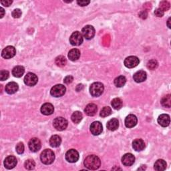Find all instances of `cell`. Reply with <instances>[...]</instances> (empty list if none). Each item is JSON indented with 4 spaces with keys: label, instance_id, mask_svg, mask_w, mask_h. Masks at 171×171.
Here are the masks:
<instances>
[{
    "label": "cell",
    "instance_id": "6da1fadb",
    "mask_svg": "<svg viewBox=\"0 0 171 171\" xmlns=\"http://www.w3.org/2000/svg\"><path fill=\"white\" fill-rule=\"evenodd\" d=\"M84 166L89 170H97L101 164L100 159L96 155L88 156L84 160Z\"/></svg>",
    "mask_w": 171,
    "mask_h": 171
},
{
    "label": "cell",
    "instance_id": "7a4b0ae2",
    "mask_svg": "<svg viewBox=\"0 0 171 171\" xmlns=\"http://www.w3.org/2000/svg\"><path fill=\"white\" fill-rule=\"evenodd\" d=\"M40 159L42 163L44 164H50L55 160V154L52 150L46 149L42 153Z\"/></svg>",
    "mask_w": 171,
    "mask_h": 171
},
{
    "label": "cell",
    "instance_id": "3957f363",
    "mask_svg": "<svg viewBox=\"0 0 171 171\" xmlns=\"http://www.w3.org/2000/svg\"><path fill=\"white\" fill-rule=\"evenodd\" d=\"M104 85L100 82H94L90 87V93L94 97H98L103 93Z\"/></svg>",
    "mask_w": 171,
    "mask_h": 171
},
{
    "label": "cell",
    "instance_id": "277c9868",
    "mask_svg": "<svg viewBox=\"0 0 171 171\" xmlns=\"http://www.w3.org/2000/svg\"><path fill=\"white\" fill-rule=\"evenodd\" d=\"M53 127L59 131L64 130L68 126V121L63 117H58L53 122Z\"/></svg>",
    "mask_w": 171,
    "mask_h": 171
},
{
    "label": "cell",
    "instance_id": "5b68a950",
    "mask_svg": "<svg viewBox=\"0 0 171 171\" xmlns=\"http://www.w3.org/2000/svg\"><path fill=\"white\" fill-rule=\"evenodd\" d=\"M66 87L62 84H57L52 88L50 94L52 96L56 98L61 97L66 93Z\"/></svg>",
    "mask_w": 171,
    "mask_h": 171
},
{
    "label": "cell",
    "instance_id": "8992f818",
    "mask_svg": "<svg viewBox=\"0 0 171 171\" xmlns=\"http://www.w3.org/2000/svg\"><path fill=\"white\" fill-rule=\"evenodd\" d=\"M70 42L72 46H78L81 45L83 42V36L80 32H74L70 38Z\"/></svg>",
    "mask_w": 171,
    "mask_h": 171
},
{
    "label": "cell",
    "instance_id": "52a82bcc",
    "mask_svg": "<svg viewBox=\"0 0 171 171\" xmlns=\"http://www.w3.org/2000/svg\"><path fill=\"white\" fill-rule=\"evenodd\" d=\"M82 34L86 40H91L95 36V29L93 26L88 25L83 28L82 30Z\"/></svg>",
    "mask_w": 171,
    "mask_h": 171
},
{
    "label": "cell",
    "instance_id": "ba28073f",
    "mask_svg": "<svg viewBox=\"0 0 171 171\" xmlns=\"http://www.w3.org/2000/svg\"><path fill=\"white\" fill-rule=\"evenodd\" d=\"M66 159L70 163H76L79 159V153L74 149H70L66 154Z\"/></svg>",
    "mask_w": 171,
    "mask_h": 171
},
{
    "label": "cell",
    "instance_id": "9c48e42d",
    "mask_svg": "<svg viewBox=\"0 0 171 171\" xmlns=\"http://www.w3.org/2000/svg\"><path fill=\"white\" fill-rule=\"evenodd\" d=\"M38 81V76L33 73H28L24 78V83L28 86H35Z\"/></svg>",
    "mask_w": 171,
    "mask_h": 171
},
{
    "label": "cell",
    "instance_id": "30bf717a",
    "mask_svg": "<svg viewBox=\"0 0 171 171\" xmlns=\"http://www.w3.org/2000/svg\"><path fill=\"white\" fill-rule=\"evenodd\" d=\"M16 53V50L15 48L12 46H9L3 49L2 52V56L5 59H10V58L15 56Z\"/></svg>",
    "mask_w": 171,
    "mask_h": 171
},
{
    "label": "cell",
    "instance_id": "8fae6325",
    "mask_svg": "<svg viewBox=\"0 0 171 171\" xmlns=\"http://www.w3.org/2000/svg\"><path fill=\"white\" fill-rule=\"evenodd\" d=\"M140 60L136 56H131L126 58L124 60V65L128 68H133L139 64Z\"/></svg>",
    "mask_w": 171,
    "mask_h": 171
},
{
    "label": "cell",
    "instance_id": "7c38bea8",
    "mask_svg": "<svg viewBox=\"0 0 171 171\" xmlns=\"http://www.w3.org/2000/svg\"><path fill=\"white\" fill-rule=\"evenodd\" d=\"M29 148L30 149L32 152L36 153L39 151L41 148V142L37 138H32L28 143Z\"/></svg>",
    "mask_w": 171,
    "mask_h": 171
},
{
    "label": "cell",
    "instance_id": "4fadbf2b",
    "mask_svg": "<svg viewBox=\"0 0 171 171\" xmlns=\"http://www.w3.org/2000/svg\"><path fill=\"white\" fill-rule=\"evenodd\" d=\"M102 130H103V127H102V123H100L98 121L94 122L90 125V131L91 133L94 135L98 136L102 133Z\"/></svg>",
    "mask_w": 171,
    "mask_h": 171
},
{
    "label": "cell",
    "instance_id": "5bb4252c",
    "mask_svg": "<svg viewBox=\"0 0 171 171\" xmlns=\"http://www.w3.org/2000/svg\"><path fill=\"white\" fill-rule=\"evenodd\" d=\"M17 159L13 156H9L4 160V166L8 169H12L17 164Z\"/></svg>",
    "mask_w": 171,
    "mask_h": 171
},
{
    "label": "cell",
    "instance_id": "9a60e30c",
    "mask_svg": "<svg viewBox=\"0 0 171 171\" xmlns=\"http://www.w3.org/2000/svg\"><path fill=\"white\" fill-rule=\"evenodd\" d=\"M135 161V157L134 155L131 153H127L125 154L123 158H122V163L124 165L126 166V167H130V166H132Z\"/></svg>",
    "mask_w": 171,
    "mask_h": 171
},
{
    "label": "cell",
    "instance_id": "2e32d148",
    "mask_svg": "<svg viewBox=\"0 0 171 171\" xmlns=\"http://www.w3.org/2000/svg\"><path fill=\"white\" fill-rule=\"evenodd\" d=\"M137 122L138 120L135 115L130 114L125 119V126L128 128H133L137 124Z\"/></svg>",
    "mask_w": 171,
    "mask_h": 171
},
{
    "label": "cell",
    "instance_id": "e0dca14e",
    "mask_svg": "<svg viewBox=\"0 0 171 171\" xmlns=\"http://www.w3.org/2000/svg\"><path fill=\"white\" fill-rule=\"evenodd\" d=\"M54 112V107L50 103H45L41 108V112L44 115H51Z\"/></svg>",
    "mask_w": 171,
    "mask_h": 171
},
{
    "label": "cell",
    "instance_id": "ac0fdd59",
    "mask_svg": "<svg viewBox=\"0 0 171 171\" xmlns=\"http://www.w3.org/2000/svg\"><path fill=\"white\" fill-rule=\"evenodd\" d=\"M19 89V86L17 83L12 82H9L6 86V88H5V90L9 94H15L16 92Z\"/></svg>",
    "mask_w": 171,
    "mask_h": 171
},
{
    "label": "cell",
    "instance_id": "d6986e66",
    "mask_svg": "<svg viewBox=\"0 0 171 171\" xmlns=\"http://www.w3.org/2000/svg\"><path fill=\"white\" fill-rule=\"evenodd\" d=\"M146 78H147L146 73V72L143 70H140V71L136 72L133 76L134 80L137 83L144 82L146 80Z\"/></svg>",
    "mask_w": 171,
    "mask_h": 171
},
{
    "label": "cell",
    "instance_id": "ffe728a7",
    "mask_svg": "<svg viewBox=\"0 0 171 171\" xmlns=\"http://www.w3.org/2000/svg\"><path fill=\"white\" fill-rule=\"evenodd\" d=\"M158 123L163 127H167L170 124V116L168 114H161L158 118Z\"/></svg>",
    "mask_w": 171,
    "mask_h": 171
},
{
    "label": "cell",
    "instance_id": "44dd1931",
    "mask_svg": "<svg viewBox=\"0 0 171 171\" xmlns=\"http://www.w3.org/2000/svg\"><path fill=\"white\" fill-rule=\"evenodd\" d=\"M97 110H98L97 106L95 104L91 103V104H88L86 106L84 112L88 116H93L96 114Z\"/></svg>",
    "mask_w": 171,
    "mask_h": 171
},
{
    "label": "cell",
    "instance_id": "7402d4cb",
    "mask_svg": "<svg viewBox=\"0 0 171 171\" xmlns=\"http://www.w3.org/2000/svg\"><path fill=\"white\" fill-rule=\"evenodd\" d=\"M133 147L136 151H141L145 148V143L143 140L136 139L133 143Z\"/></svg>",
    "mask_w": 171,
    "mask_h": 171
},
{
    "label": "cell",
    "instance_id": "603a6c76",
    "mask_svg": "<svg viewBox=\"0 0 171 171\" xmlns=\"http://www.w3.org/2000/svg\"><path fill=\"white\" fill-rule=\"evenodd\" d=\"M62 138L58 135H53L50 139V144L53 148H57L61 144Z\"/></svg>",
    "mask_w": 171,
    "mask_h": 171
},
{
    "label": "cell",
    "instance_id": "cb8c5ba5",
    "mask_svg": "<svg viewBox=\"0 0 171 171\" xmlns=\"http://www.w3.org/2000/svg\"><path fill=\"white\" fill-rule=\"evenodd\" d=\"M107 128L110 131H114L118 129L119 126V122L116 118H112L107 123Z\"/></svg>",
    "mask_w": 171,
    "mask_h": 171
},
{
    "label": "cell",
    "instance_id": "d4e9b609",
    "mask_svg": "<svg viewBox=\"0 0 171 171\" xmlns=\"http://www.w3.org/2000/svg\"><path fill=\"white\" fill-rule=\"evenodd\" d=\"M80 57V52L78 49H72L68 53V58L72 61H76L78 60Z\"/></svg>",
    "mask_w": 171,
    "mask_h": 171
},
{
    "label": "cell",
    "instance_id": "484cf974",
    "mask_svg": "<svg viewBox=\"0 0 171 171\" xmlns=\"http://www.w3.org/2000/svg\"><path fill=\"white\" fill-rule=\"evenodd\" d=\"M167 167V163L163 159H159L156 160V162L154 163V168L157 171H163L166 169Z\"/></svg>",
    "mask_w": 171,
    "mask_h": 171
},
{
    "label": "cell",
    "instance_id": "4316f807",
    "mask_svg": "<svg viewBox=\"0 0 171 171\" xmlns=\"http://www.w3.org/2000/svg\"><path fill=\"white\" fill-rule=\"evenodd\" d=\"M25 72V69L22 66H18L13 68L12 70V74L14 77L21 78Z\"/></svg>",
    "mask_w": 171,
    "mask_h": 171
},
{
    "label": "cell",
    "instance_id": "83f0119b",
    "mask_svg": "<svg viewBox=\"0 0 171 171\" xmlns=\"http://www.w3.org/2000/svg\"><path fill=\"white\" fill-rule=\"evenodd\" d=\"M82 118H83L82 114L79 111L74 112L71 116V119L72 122L73 123H74L75 124H78L79 123H80V121L82 120Z\"/></svg>",
    "mask_w": 171,
    "mask_h": 171
},
{
    "label": "cell",
    "instance_id": "f1b7e54d",
    "mask_svg": "<svg viewBox=\"0 0 171 171\" xmlns=\"http://www.w3.org/2000/svg\"><path fill=\"white\" fill-rule=\"evenodd\" d=\"M126 82V78L123 76H120L117 77L114 80V84L116 87L121 88L123 87Z\"/></svg>",
    "mask_w": 171,
    "mask_h": 171
},
{
    "label": "cell",
    "instance_id": "f546056e",
    "mask_svg": "<svg viewBox=\"0 0 171 171\" xmlns=\"http://www.w3.org/2000/svg\"><path fill=\"white\" fill-rule=\"evenodd\" d=\"M111 105L113 107V108L115 110H119L123 106V101L118 98H116L112 100Z\"/></svg>",
    "mask_w": 171,
    "mask_h": 171
},
{
    "label": "cell",
    "instance_id": "4dcf8cb0",
    "mask_svg": "<svg viewBox=\"0 0 171 171\" xmlns=\"http://www.w3.org/2000/svg\"><path fill=\"white\" fill-rule=\"evenodd\" d=\"M161 104L164 107L170 108L171 106V96L170 94L164 96L161 100Z\"/></svg>",
    "mask_w": 171,
    "mask_h": 171
},
{
    "label": "cell",
    "instance_id": "1f68e13d",
    "mask_svg": "<svg viewBox=\"0 0 171 171\" xmlns=\"http://www.w3.org/2000/svg\"><path fill=\"white\" fill-rule=\"evenodd\" d=\"M66 62H67V61H66V59L65 58V57H63L62 56H58L55 60L56 64L59 67L64 66L66 64Z\"/></svg>",
    "mask_w": 171,
    "mask_h": 171
},
{
    "label": "cell",
    "instance_id": "d6a6232c",
    "mask_svg": "<svg viewBox=\"0 0 171 171\" xmlns=\"http://www.w3.org/2000/svg\"><path fill=\"white\" fill-rule=\"evenodd\" d=\"M111 114H112V109L108 106H106V107H104V108L101 110L100 115V116L104 118V117L110 116Z\"/></svg>",
    "mask_w": 171,
    "mask_h": 171
},
{
    "label": "cell",
    "instance_id": "836d02e7",
    "mask_svg": "<svg viewBox=\"0 0 171 171\" xmlns=\"http://www.w3.org/2000/svg\"><path fill=\"white\" fill-rule=\"evenodd\" d=\"M24 166H25V168L27 170H33L35 168L36 163L33 160H27L25 163H24Z\"/></svg>",
    "mask_w": 171,
    "mask_h": 171
},
{
    "label": "cell",
    "instance_id": "e575fe53",
    "mask_svg": "<svg viewBox=\"0 0 171 171\" xmlns=\"http://www.w3.org/2000/svg\"><path fill=\"white\" fill-rule=\"evenodd\" d=\"M158 62L156 60H151L147 63V68L151 70H154L158 67Z\"/></svg>",
    "mask_w": 171,
    "mask_h": 171
},
{
    "label": "cell",
    "instance_id": "d590c367",
    "mask_svg": "<svg viewBox=\"0 0 171 171\" xmlns=\"http://www.w3.org/2000/svg\"><path fill=\"white\" fill-rule=\"evenodd\" d=\"M159 9H160L161 10L163 11L164 12L165 11H168L170 9V3L169 2L167 1H163L160 3V6Z\"/></svg>",
    "mask_w": 171,
    "mask_h": 171
},
{
    "label": "cell",
    "instance_id": "8d00e7d4",
    "mask_svg": "<svg viewBox=\"0 0 171 171\" xmlns=\"http://www.w3.org/2000/svg\"><path fill=\"white\" fill-rule=\"evenodd\" d=\"M9 73L7 70H2L0 72V80L2 81L6 80L9 78Z\"/></svg>",
    "mask_w": 171,
    "mask_h": 171
},
{
    "label": "cell",
    "instance_id": "74e56055",
    "mask_svg": "<svg viewBox=\"0 0 171 171\" xmlns=\"http://www.w3.org/2000/svg\"><path fill=\"white\" fill-rule=\"evenodd\" d=\"M16 152L19 154H22L24 152V145L22 143H19L17 146H16Z\"/></svg>",
    "mask_w": 171,
    "mask_h": 171
},
{
    "label": "cell",
    "instance_id": "f35d334b",
    "mask_svg": "<svg viewBox=\"0 0 171 171\" xmlns=\"http://www.w3.org/2000/svg\"><path fill=\"white\" fill-rule=\"evenodd\" d=\"M22 14V12L21 9H16L12 12V15L13 18H19L21 17Z\"/></svg>",
    "mask_w": 171,
    "mask_h": 171
},
{
    "label": "cell",
    "instance_id": "ab89813d",
    "mask_svg": "<svg viewBox=\"0 0 171 171\" xmlns=\"http://www.w3.org/2000/svg\"><path fill=\"white\" fill-rule=\"evenodd\" d=\"M154 14H155V16H156L159 17V18H161V17H163V16H164V12L163 11L161 10L160 9L157 8V9H155Z\"/></svg>",
    "mask_w": 171,
    "mask_h": 171
},
{
    "label": "cell",
    "instance_id": "60d3db41",
    "mask_svg": "<svg viewBox=\"0 0 171 171\" xmlns=\"http://www.w3.org/2000/svg\"><path fill=\"white\" fill-rule=\"evenodd\" d=\"M73 80H74V78H73L72 76H68L64 78V80H63V82H64L66 84H69L73 82Z\"/></svg>",
    "mask_w": 171,
    "mask_h": 171
},
{
    "label": "cell",
    "instance_id": "b9f144b4",
    "mask_svg": "<svg viewBox=\"0 0 171 171\" xmlns=\"http://www.w3.org/2000/svg\"><path fill=\"white\" fill-rule=\"evenodd\" d=\"M90 3V1H86H86H85V0H84H84H81V1H78V2H77V3H78V5H79V6H82V7H83V6H88V5Z\"/></svg>",
    "mask_w": 171,
    "mask_h": 171
},
{
    "label": "cell",
    "instance_id": "7bdbcfd3",
    "mask_svg": "<svg viewBox=\"0 0 171 171\" xmlns=\"http://www.w3.org/2000/svg\"><path fill=\"white\" fill-rule=\"evenodd\" d=\"M12 0H4V1H1V3L3 5V6H6V7H9L10 5L12 3Z\"/></svg>",
    "mask_w": 171,
    "mask_h": 171
},
{
    "label": "cell",
    "instance_id": "ee69618b",
    "mask_svg": "<svg viewBox=\"0 0 171 171\" xmlns=\"http://www.w3.org/2000/svg\"><path fill=\"white\" fill-rule=\"evenodd\" d=\"M139 16H140V18H143V19H146L148 16V13L146 11H143L140 13Z\"/></svg>",
    "mask_w": 171,
    "mask_h": 171
},
{
    "label": "cell",
    "instance_id": "f6af8a7d",
    "mask_svg": "<svg viewBox=\"0 0 171 171\" xmlns=\"http://www.w3.org/2000/svg\"><path fill=\"white\" fill-rule=\"evenodd\" d=\"M0 12H1V16H0V18H2L3 16H4V14H5V11H4V9L3 8H0Z\"/></svg>",
    "mask_w": 171,
    "mask_h": 171
},
{
    "label": "cell",
    "instance_id": "bcb514c9",
    "mask_svg": "<svg viewBox=\"0 0 171 171\" xmlns=\"http://www.w3.org/2000/svg\"><path fill=\"white\" fill-rule=\"evenodd\" d=\"M170 18H168V21H167V26H168V28H171V26H170Z\"/></svg>",
    "mask_w": 171,
    "mask_h": 171
}]
</instances>
